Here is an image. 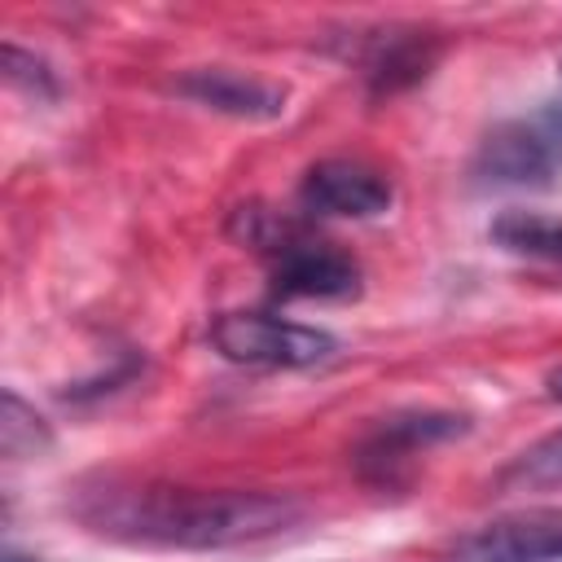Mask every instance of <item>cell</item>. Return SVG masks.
<instances>
[{
  "instance_id": "6da1fadb",
  "label": "cell",
  "mask_w": 562,
  "mask_h": 562,
  "mask_svg": "<svg viewBox=\"0 0 562 562\" xmlns=\"http://www.w3.org/2000/svg\"><path fill=\"white\" fill-rule=\"evenodd\" d=\"M83 518L132 544L233 549L290 531L303 505L285 492H189V487H110Z\"/></svg>"
},
{
  "instance_id": "7a4b0ae2",
  "label": "cell",
  "mask_w": 562,
  "mask_h": 562,
  "mask_svg": "<svg viewBox=\"0 0 562 562\" xmlns=\"http://www.w3.org/2000/svg\"><path fill=\"white\" fill-rule=\"evenodd\" d=\"M233 233L246 246L268 250V290L272 299H356L360 294V263L321 237H303L299 228L281 224L259 206H241Z\"/></svg>"
},
{
  "instance_id": "3957f363",
  "label": "cell",
  "mask_w": 562,
  "mask_h": 562,
  "mask_svg": "<svg viewBox=\"0 0 562 562\" xmlns=\"http://www.w3.org/2000/svg\"><path fill=\"white\" fill-rule=\"evenodd\" d=\"M211 342L224 360L255 369H312L338 351V338L329 329L268 312H224L211 325Z\"/></svg>"
},
{
  "instance_id": "277c9868",
  "label": "cell",
  "mask_w": 562,
  "mask_h": 562,
  "mask_svg": "<svg viewBox=\"0 0 562 562\" xmlns=\"http://www.w3.org/2000/svg\"><path fill=\"white\" fill-rule=\"evenodd\" d=\"M465 430V417L457 413H435V408H413V413H391L382 417L356 448V470L373 487H395L408 479L417 452L452 439Z\"/></svg>"
},
{
  "instance_id": "5b68a950",
  "label": "cell",
  "mask_w": 562,
  "mask_h": 562,
  "mask_svg": "<svg viewBox=\"0 0 562 562\" xmlns=\"http://www.w3.org/2000/svg\"><path fill=\"white\" fill-rule=\"evenodd\" d=\"M443 562H562V509H518L465 531Z\"/></svg>"
},
{
  "instance_id": "8992f818",
  "label": "cell",
  "mask_w": 562,
  "mask_h": 562,
  "mask_svg": "<svg viewBox=\"0 0 562 562\" xmlns=\"http://www.w3.org/2000/svg\"><path fill=\"white\" fill-rule=\"evenodd\" d=\"M395 202L391 180L360 158H321L303 171L299 206L329 220H373Z\"/></svg>"
},
{
  "instance_id": "52a82bcc",
  "label": "cell",
  "mask_w": 562,
  "mask_h": 562,
  "mask_svg": "<svg viewBox=\"0 0 562 562\" xmlns=\"http://www.w3.org/2000/svg\"><path fill=\"white\" fill-rule=\"evenodd\" d=\"M558 162H562V145H558V132L544 127V123H505L496 127L483 149H479V176L492 180V184H549L558 176Z\"/></svg>"
},
{
  "instance_id": "ba28073f",
  "label": "cell",
  "mask_w": 562,
  "mask_h": 562,
  "mask_svg": "<svg viewBox=\"0 0 562 562\" xmlns=\"http://www.w3.org/2000/svg\"><path fill=\"white\" fill-rule=\"evenodd\" d=\"M176 92L233 119H277L285 110V83L233 70V66H198L176 79Z\"/></svg>"
},
{
  "instance_id": "9c48e42d",
  "label": "cell",
  "mask_w": 562,
  "mask_h": 562,
  "mask_svg": "<svg viewBox=\"0 0 562 562\" xmlns=\"http://www.w3.org/2000/svg\"><path fill=\"white\" fill-rule=\"evenodd\" d=\"M435 61H439V40L417 26L373 31L364 44V57H360L373 92H400V88L426 79Z\"/></svg>"
},
{
  "instance_id": "30bf717a",
  "label": "cell",
  "mask_w": 562,
  "mask_h": 562,
  "mask_svg": "<svg viewBox=\"0 0 562 562\" xmlns=\"http://www.w3.org/2000/svg\"><path fill=\"white\" fill-rule=\"evenodd\" d=\"M487 237L509 250V255H522V259H540V263H553L562 268V220L553 215H540V211H501L487 228Z\"/></svg>"
},
{
  "instance_id": "8fae6325",
  "label": "cell",
  "mask_w": 562,
  "mask_h": 562,
  "mask_svg": "<svg viewBox=\"0 0 562 562\" xmlns=\"http://www.w3.org/2000/svg\"><path fill=\"white\" fill-rule=\"evenodd\" d=\"M501 492H553L562 487V426L540 435L536 443H527L501 474H496Z\"/></svg>"
},
{
  "instance_id": "7c38bea8",
  "label": "cell",
  "mask_w": 562,
  "mask_h": 562,
  "mask_svg": "<svg viewBox=\"0 0 562 562\" xmlns=\"http://www.w3.org/2000/svg\"><path fill=\"white\" fill-rule=\"evenodd\" d=\"M48 443H53L48 422L18 391H4V400H0V448H4V457L26 461V457L48 452Z\"/></svg>"
},
{
  "instance_id": "4fadbf2b",
  "label": "cell",
  "mask_w": 562,
  "mask_h": 562,
  "mask_svg": "<svg viewBox=\"0 0 562 562\" xmlns=\"http://www.w3.org/2000/svg\"><path fill=\"white\" fill-rule=\"evenodd\" d=\"M4 79L13 88H22L26 97H35V101L57 97V79L48 70V61H40L35 53H22L18 44H4Z\"/></svg>"
},
{
  "instance_id": "5bb4252c",
  "label": "cell",
  "mask_w": 562,
  "mask_h": 562,
  "mask_svg": "<svg viewBox=\"0 0 562 562\" xmlns=\"http://www.w3.org/2000/svg\"><path fill=\"white\" fill-rule=\"evenodd\" d=\"M544 395H549V400H558V404H562V364H558V369H549V373H544Z\"/></svg>"
},
{
  "instance_id": "9a60e30c",
  "label": "cell",
  "mask_w": 562,
  "mask_h": 562,
  "mask_svg": "<svg viewBox=\"0 0 562 562\" xmlns=\"http://www.w3.org/2000/svg\"><path fill=\"white\" fill-rule=\"evenodd\" d=\"M0 562H44V558H35V553H22V549H13V544H4V553H0Z\"/></svg>"
}]
</instances>
